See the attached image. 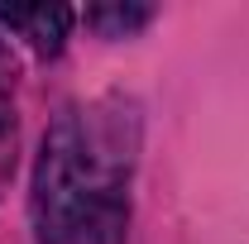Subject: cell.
<instances>
[{
    "label": "cell",
    "instance_id": "1",
    "mask_svg": "<svg viewBox=\"0 0 249 244\" xmlns=\"http://www.w3.org/2000/svg\"><path fill=\"white\" fill-rule=\"evenodd\" d=\"M129 149L124 115L106 105L62 110L48 124L29 196L38 244H124Z\"/></svg>",
    "mask_w": 249,
    "mask_h": 244
},
{
    "label": "cell",
    "instance_id": "2",
    "mask_svg": "<svg viewBox=\"0 0 249 244\" xmlns=\"http://www.w3.org/2000/svg\"><path fill=\"white\" fill-rule=\"evenodd\" d=\"M72 10L67 5H0V29L19 34L34 53H58L72 29Z\"/></svg>",
    "mask_w": 249,
    "mask_h": 244
},
{
    "label": "cell",
    "instance_id": "3",
    "mask_svg": "<svg viewBox=\"0 0 249 244\" xmlns=\"http://www.w3.org/2000/svg\"><path fill=\"white\" fill-rule=\"evenodd\" d=\"M149 19H154L149 5H91L87 10V24L96 34H106V38H124V34L144 29Z\"/></svg>",
    "mask_w": 249,
    "mask_h": 244
},
{
    "label": "cell",
    "instance_id": "4",
    "mask_svg": "<svg viewBox=\"0 0 249 244\" xmlns=\"http://www.w3.org/2000/svg\"><path fill=\"white\" fill-rule=\"evenodd\" d=\"M15 82H19V67H15L5 38H0V144H5L10 129H15Z\"/></svg>",
    "mask_w": 249,
    "mask_h": 244
}]
</instances>
